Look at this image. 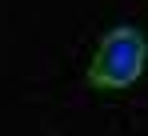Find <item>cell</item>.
<instances>
[{
  "instance_id": "1",
  "label": "cell",
  "mask_w": 148,
  "mask_h": 136,
  "mask_svg": "<svg viewBox=\"0 0 148 136\" xmlns=\"http://www.w3.org/2000/svg\"><path fill=\"white\" fill-rule=\"evenodd\" d=\"M144 68V36L136 28H112L96 48L88 68V84L96 88H128Z\"/></svg>"
}]
</instances>
